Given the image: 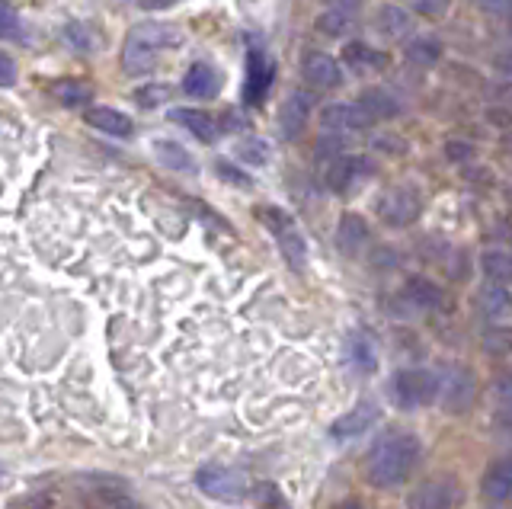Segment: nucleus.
<instances>
[{"instance_id": "obj_21", "label": "nucleus", "mask_w": 512, "mask_h": 509, "mask_svg": "<svg viewBox=\"0 0 512 509\" xmlns=\"http://www.w3.org/2000/svg\"><path fill=\"white\" fill-rule=\"evenodd\" d=\"M493 404H496V429L512 439V372L493 381Z\"/></svg>"}, {"instance_id": "obj_29", "label": "nucleus", "mask_w": 512, "mask_h": 509, "mask_svg": "<svg viewBox=\"0 0 512 509\" xmlns=\"http://www.w3.org/2000/svg\"><path fill=\"white\" fill-rule=\"evenodd\" d=\"M404 58L410 61V65H420V68H432V65H439V58H442V49L432 39H413L407 42V49H404Z\"/></svg>"}, {"instance_id": "obj_10", "label": "nucleus", "mask_w": 512, "mask_h": 509, "mask_svg": "<svg viewBox=\"0 0 512 509\" xmlns=\"http://www.w3.org/2000/svg\"><path fill=\"white\" fill-rule=\"evenodd\" d=\"M311 109H314V100H311V93H304V90H295V93H288L282 109H279V132L282 138H298L304 132V125H308L311 119Z\"/></svg>"}, {"instance_id": "obj_14", "label": "nucleus", "mask_w": 512, "mask_h": 509, "mask_svg": "<svg viewBox=\"0 0 512 509\" xmlns=\"http://www.w3.org/2000/svg\"><path fill=\"white\" fill-rule=\"evenodd\" d=\"M84 119H87V125H93L96 132L112 135V138H128L135 132L132 119H128L125 113H119V109H112V106H87Z\"/></svg>"}, {"instance_id": "obj_3", "label": "nucleus", "mask_w": 512, "mask_h": 509, "mask_svg": "<svg viewBox=\"0 0 512 509\" xmlns=\"http://www.w3.org/2000/svg\"><path fill=\"white\" fill-rule=\"evenodd\" d=\"M436 381H439V391H436V404L445 410V413H468L477 401V378L468 365L461 362H448L436 372Z\"/></svg>"}, {"instance_id": "obj_33", "label": "nucleus", "mask_w": 512, "mask_h": 509, "mask_svg": "<svg viewBox=\"0 0 512 509\" xmlns=\"http://www.w3.org/2000/svg\"><path fill=\"white\" fill-rule=\"evenodd\" d=\"M135 100L141 103V106H160V103H167L170 100V87L167 84H148V87H141L138 93H135Z\"/></svg>"}, {"instance_id": "obj_32", "label": "nucleus", "mask_w": 512, "mask_h": 509, "mask_svg": "<svg viewBox=\"0 0 512 509\" xmlns=\"http://www.w3.org/2000/svg\"><path fill=\"white\" fill-rule=\"evenodd\" d=\"M484 346L490 356H509L512 353V330H493L484 337Z\"/></svg>"}, {"instance_id": "obj_13", "label": "nucleus", "mask_w": 512, "mask_h": 509, "mask_svg": "<svg viewBox=\"0 0 512 509\" xmlns=\"http://www.w3.org/2000/svg\"><path fill=\"white\" fill-rule=\"evenodd\" d=\"M378 417H381V407L375 401H362V404H356L349 413H343V417L333 423V436L336 439H352V436L365 433L368 426H375Z\"/></svg>"}, {"instance_id": "obj_19", "label": "nucleus", "mask_w": 512, "mask_h": 509, "mask_svg": "<svg viewBox=\"0 0 512 509\" xmlns=\"http://www.w3.org/2000/svg\"><path fill=\"white\" fill-rule=\"evenodd\" d=\"M170 119L176 125H183L189 135H196L205 145H212L218 138V122L205 113V109H170Z\"/></svg>"}, {"instance_id": "obj_28", "label": "nucleus", "mask_w": 512, "mask_h": 509, "mask_svg": "<svg viewBox=\"0 0 512 509\" xmlns=\"http://www.w3.org/2000/svg\"><path fill=\"white\" fill-rule=\"evenodd\" d=\"M154 154L164 161L170 170H180V173H196V161H192V154L180 145H173V141H154Z\"/></svg>"}, {"instance_id": "obj_22", "label": "nucleus", "mask_w": 512, "mask_h": 509, "mask_svg": "<svg viewBox=\"0 0 512 509\" xmlns=\"http://www.w3.org/2000/svg\"><path fill=\"white\" fill-rule=\"evenodd\" d=\"M359 106L365 109L368 116H372L375 122L378 119H394L400 113V103L391 97L388 90H378V87H368L359 93Z\"/></svg>"}, {"instance_id": "obj_16", "label": "nucleus", "mask_w": 512, "mask_h": 509, "mask_svg": "<svg viewBox=\"0 0 512 509\" xmlns=\"http://www.w3.org/2000/svg\"><path fill=\"white\" fill-rule=\"evenodd\" d=\"M368 244V225L365 218L359 215H343L340 225H336V247H340L346 257H359V253L365 250Z\"/></svg>"}, {"instance_id": "obj_26", "label": "nucleus", "mask_w": 512, "mask_h": 509, "mask_svg": "<svg viewBox=\"0 0 512 509\" xmlns=\"http://www.w3.org/2000/svg\"><path fill=\"white\" fill-rule=\"evenodd\" d=\"M477 305H480V311H484L487 317H493V321H496V317H503V314L512 311V295L503 289L500 282H490V285L480 289Z\"/></svg>"}, {"instance_id": "obj_43", "label": "nucleus", "mask_w": 512, "mask_h": 509, "mask_svg": "<svg viewBox=\"0 0 512 509\" xmlns=\"http://www.w3.org/2000/svg\"><path fill=\"white\" fill-rule=\"evenodd\" d=\"M340 509H362V506H359V503H356V500H346V503H343V506H340Z\"/></svg>"}, {"instance_id": "obj_23", "label": "nucleus", "mask_w": 512, "mask_h": 509, "mask_svg": "<svg viewBox=\"0 0 512 509\" xmlns=\"http://www.w3.org/2000/svg\"><path fill=\"white\" fill-rule=\"evenodd\" d=\"M404 298L410 301L413 308H423V311H436L442 308V289L436 282H429V279H410L404 285Z\"/></svg>"}, {"instance_id": "obj_8", "label": "nucleus", "mask_w": 512, "mask_h": 509, "mask_svg": "<svg viewBox=\"0 0 512 509\" xmlns=\"http://www.w3.org/2000/svg\"><path fill=\"white\" fill-rule=\"evenodd\" d=\"M372 116L365 113L359 103H330L320 109V125H324L327 132H336V135H352V132H365L372 129Z\"/></svg>"}, {"instance_id": "obj_2", "label": "nucleus", "mask_w": 512, "mask_h": 509, "mask_svg": "<svg viewBox=\"0 0 512 509\" xmlns=\"http://www.w3.org/2000/svg\"><path fill=\"white\" fill-rule=\"evenodd\" d=\"M183 36L176 33V26H167V23H144V26H135L132 33L125 39V52H122V68L128 74H148L157 58L164 49H173V45H180Z\"/></svg>"}, {"instance_id": "obj_36", "label": "nucleus", "mask_w": 512, "mask_h": 509, "mask_svg": "<svg viewBox=\"0 0 512 509\" xmlns=\"http://www.w3.org/2000/svg\"><path fill=\"white\" fill-rule=\"evenodd\" d=\"M16 81V65H13V58L0 52V87H10Z\"/></svg>"}, {"instance_id": "obj_9", "label": "nucleus", "mask_w": 512, "mask_h": 509, "mask_svg": "<svg viewBox=\"0 0 512 509\" xmlns=\"http://www.w3.org/2000/svg\"><path fill=\"white\" fill-rule=\"evenodd\" d=\"M196 484L208 493V497L215 500H240L247 493V481L244 474H237L231 468H221V465H212V468H202Z\"/></svg>"}, {"instance_id": "obj_4", "label": "nucleus", "mask_w": 512, "mask_h": 509, "mask_svg": "<svg viewBox=\"0 0 512 509\" xmlns=\"http://www.w3.org/2000/svg\"><path fill=\"white\" fill-rule=\"evenodd\" d=\"M256 215H260L263 225H266L272 234H276V241H279V250H282L285 263L301 273L304 263H308V247H304V237H301L298 225L292 221V215L282 212V209H276V205H266V209H260Z\"/></svg>"}, {"instance_id": "obj_45", "label": "nucleus", "mask_w": 512, "mask_h": 509, "mask_svg": "<svg viewBox=\"0 0 512 509\" xmlns=\"http://www.w3.org/2000/svg\"><path fill=\"white\" fill-rule=\"evenodd\" d=\"M490 509H503V506H490Z\"/></svg>"}, {"instance_id": "obj_39", "label": "nucleus", "mask_w": 512, "mask_h": 509, "mask_svg": "<svg viewBox=\"0 0 512 509\" xmlns=\"http://www.w3.org/2000/svg\"><path fill=\"white\" fill-rule=\"evenodd\" d=\"M221 173H224V177H228V180H234V183H240V186H247L250 180L244 177V173H237V170H231L228 164H221Z\"/></svg>"}, {"instance_id": "obj_11", "label": "nucleus", "mask_w": 512, "mask_h": 509, "mask_svg": "<svg viewBox=\"0 0 512 509\" xmlns=\"http://www.w3.org/2000/svg\"><path fill=\"white\" fill-rule=\"evenodd\" d=\"M375 167L368 157H336V164L330 167V189L333 193H352L365 177H372Z\"/></svg>"}, {"instance_id": "obj_6", "label": "nucleus", "mask_w": 512, "mask_h": 509, "mask_svg": "<svg viewBox=\"0 0 512 509\" xmlns=\"http://www.w3.org/2000/svg\"><path fill=\"white\" fill-rule=\"evenodd\" d=\"M420 212H423V199L413 186H394L378 199V215L384 225H391V228L413 225V221L420 218Z\"/></svg>"}, {"instance_id": "obj_5", "label": "nucleus", "mask_w": 512, "mask_h": 509, "mask_svg": "<svg viewBox=\"0 0 512 509\" xmlns=\"http://www.w3.org/2000/svg\"><path fill=\"white\" fill-rule=\"evenodd\" d=\"M436 391H439V381L426 369H400L391 378V397L400 410H416V407L432 404L436 401Z\"/></svg>"}, {"instance_id": "obj_18", "label": "nucleus", "mask_w": 512, "mask_h": 509, "mask_svg": "<svg viewBox=\"0 0 512 509\" xmlns=\"http://www.w3.org/2000/svg\"><path fill=\"white\" fill-rule=\"evenodd\" d=\"M480 490H484V497L493 500V503L512 497V455L493 461V465L487 468V474H484V484H480Z\"/></svg>"}, {"instance_id": "obj_42", "label": "nucleus", "mask_w": 512, "mask_h": 509, "mask_svg": "<svg viewBox=\"0 0 512 509\" xmlns=\"http://www.w3.org/2000/svg\"><path fill=\"white\" fill-rule=\"evenodd\" d=\"M448 154H452V157H471L474 151H471V148H458V145H452V148H448Z\"/></svg>"}, {"instance_id": "obj_30", "label": "nucleus", "mask_w": 512, "mask_h": 509, "mask_svg": "<svg viewBox=\"0 0 512 509\" xmlns=\"http://www.w3.org/2000/svg\"><path fill=\"white\" fill-rule=\"evenodd\" d=\"M52 93H55V100H58V103L71 106V109L90 103V87H84L80 81H58V84L52 87Z\"/></svg>"}, {"instance_id": "obj_20", "label": "nucleus", "mask_w": 512, "mask_h": 509, "mask_svg": "<svg viewBox=\"0 0 512 509\" xmlns=\"http://www.w3.org/2000/svg\"><path fill=\"white\" fill-rule=\"evenodd\" d=\"M343 61L359 74H372V71H381L384 65H388V58H384L378 49H372V45H365V42H349L343 49Z\"/></svg>"}, {"instance_id": "obj_37", "label": "nucleus", "mask_w": 512, "mask_h": 509, "mask_svg": "<svg viewBox=\"0 0 512 509\" xmlns=\"http://www.w3.org/2000/svg\"><path fill=\"white\" fill-rule=\"evenodd\" d=\"M10 29H16V10L7 0H0V33H10Z\"/></svg>"}, {"instance_id": "obj_34", "label": "nucleus", "mask_w": 512, "mask_h": 509, "mask_svg": "<svg viewBox=\"0 0 512 509\" xmlns=\"http://www.w3.org/2000/svg\"><path fill=\"white\" fill-rule=\"evenodd\" d=\"M416 13H423V17L429 20H439L448 13V7H452V0H413Z\"/></svg>"}, {"instance_id": "obj_40", "label": "nucleus", "mask_w": 512, "mask_h": 509, "mask_svg": "<svg viewBox=\"0 0 512 509\" xmlns=\"http://www.w3.org/2000/svg\"><path fill=\"white\" fill-rule=\"evenodd\" d=\"M173 4H180V0H141L144 10H160V7H173Z\"/></svg>"}, {"instance_id": "obj_24", "label": "nucleus", "mask_w": 512, "mask_h": 509, "mask_svg": "<svg viewBox=\"0 0 512 509\" xmlns=\"http://www.w3.org/2000/svg\"><path fill=\"white\" fill-rule=\"evenodd\" d=\"M352 29H356V13H352V10L330 7L327 13H320V17H317V33L320 36L340 39V36H349Z\"/></svg>"}, {"instance_id": "obj_25", "label": "nucleus", "mask_w": 512, "mask_h": 509, "mask_svg": "<svg viewBox=\"0 0 512 509\" xmlns=\"http://www.w3.org/2000/svg\"><path fill=\"white\" fill-rule=\"evenodd\" d=\"M375 29L381 36L388 39H400L410 29V13L404 7H394V4H384L375 17Z\"/></svg>"}, {"instance_id": "obj_27", "label": "nucleus", "mask_w": 512, "mask_h": 509, "mask_svg": "<svg viewBox=\"0 0 512 509\" xmlns=\"http://www.w3.org/2000/svg\"><path fill=\"white\" fill-rule=\"evenodd\" d=\"M480 269L487 273L490 282H512V253L509 250H487L484 257H480Z\"/></svg>"}, {"instance_id": "obj_1", "label": "nucleus", "mask_w": 512, "mask_h": 509, "mask_svg": "<svg viewBox=\"0 0 512 509\" xmlns=\"http://www.w3.org/2000/svg\"><path fill=\"white\" fill-rule=\"evenodd\" d=\"M420 465V439L410 433H388L372 445L365 461L368 484L378 490H391L410 481V474Z\"/></svg>"}, {"instance_id": "obj_12", "label": "nucleus", "mask_w": 512, "mask_h": 509, "mask_svg": "<svg viewBox=\"0 0 512 509\" xmlns=\"http://www.w3.org/2000/svg\"><path fill=\"white\" fill-rule=\"evenodd\" d=\"M301 74L304 81L320 87V90H333L343 84V71L336 65V58L327 55V52H308L301 61Z\"/></svg>"}, {"instance_id": "obj_44", "label": "nucleus", "mask_w": 512, "mask_h": 509, "mask_svg": "<svg viewBox=\"0 0 512 509\" xmlns=\"http://www.w3.org/2000/svg\"><path fill=\"white\" fill-rule=\"evenodd\" d=\"M506 359H509V369H512V353H509V356H506Z\"/></svg>"}, {"instance_id": "obj_41", "label": "nucleus", "mask_w": 512, "mask_h": 509, "mask_svg": "<svg viewBox=\"0 0 512 509\" xmlns=\"http://www.w3.org/2000/svg\"><path fill=\"white\" fill-rule=\"evenodd\" d=\"M327 4H330V7H343V10H352V7L359 4V0H327Z\"/></svg>"}, {"instance_id": "obj_17", "label": "nucleus", "mask_w": 512, "mask_h": 509, "mask_svg": "<svg viewBox=\"0 0 512 509\" xmlns=\"http://www.w3.org/2000/svg\"><path fill=\"white\" fill-rule=\"evenodd\" d=\"M346 362L352 365V372L359 375H372L378 369V349L375 340L365 337V333H349L346 340Z\"/></svg>"}, {"instance_id": "obj_15", "label": "nucleus", "mask_w": 512, "mask_h": 509, "mask_svg": "<svg viewBox=\"0 0 512 509\" xmlns=\"http://www.w3.org/2000/svg\"><path fill=\"white\" fill-rule=\"evenodd\" d=\"M218 87H221V74L212 65H205V61L189 65V71L183 74V90L189 93V97H196V100L215 97Z\"/></svg>"}, {"instance_id": "obj_38", "label": "nucleus", "mask_w": 512, "mask_h": 509, "mask_svg": "<svg viewBox=\"0 0 512 509\" xmlns=\"http://www.w3.org/2000/svg\"><path fill=\"white\" fill-rule=\"evenodd\" d=\"M493 65H496V71H500V74H506V77H509V81H512V52L500 55V58H496V61H493Z\"/></svg>"}, {"instance_id": "obj_35", "label": "nucleus", "mask_w": 512, "mask_h": 509, "mask_svg": "<svg viewBox=\"0 0 512 509\" xmlns=\"http://www.w3.org/2000/svg\"><path fill=\"white\" fill-rule=\"evenodd\" d=\"M477 7H484L493 17H506L512 20V0H477Z\"/></svg>"}, {"instance_id": "obj_7", "label": "nucleus", "mask_w": 512, "mask_h": 509, "mask_svg": "<svg viewBox=\"0 0 512 509\" xmlns=\"http://www.w3.org/2000/svg\"><path fill=\"white\" fill-rule=\"evenodd\" d=\"M458 503L461 487L455 477H432V481H423L407 497L410 509H458Z\"/></svg>"}, {"instance_id": "obj_31", "label": "nucleus", "mask_w": 512, "mask_h": 509, "mask_svg": "<svg viewBox=\"0 0 512 509\" xmlns=\"http://www.w3.org/2000/svg\"><path fill=\"white\" fill-rule=\"evenodd\" d=\"M237 154L244 157L247 164H253V167H263V164L269 161V148L263 145V141H256V138L240 141V145H237Z\"/></svg>"}]
</instances>
